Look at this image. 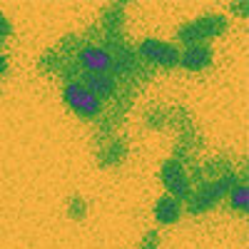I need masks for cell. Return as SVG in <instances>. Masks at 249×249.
<instances>
[{
  "label": "cell",
  "mask_w": 249,
  "mask_h": 249,
  "mask_svg": "<svg viewBox=\"0 0 249 249\" xmlns=\"http://www.w3.org/2000/svg\"><path fill=\"white\" fill-rule=\"evenodd\" d=\"M82 88H88L100 102L110 100L115 92H117V80L110 75V72H85L82 75Z\"/></svg>",
  "instance_id": "8"
},
{
  "label": "cell",
  "mask_w": 249,
  "mask_h": 249,
  "mask_svg": "<svg viewBox=\"0 0 249 249\" xmlns=\"http://www.w3.org/2000/svg\"><path fill=\"white\" fill-rule=\"evenodd\" d=\"M8 72V57L3 55V53H0V77H3Z\"/></svg>",
  "instance_id": "15"
},
{
  "label": "cell",
  "mask_w": 249,
  "mask_h": 249,
  "mask_svg": "<svg viewBox=\"0 0 249 249\" xmlns=\"http://www.w3.org/2000/svg\"><path fill=\"white\" fill-rule=\"evenodd\" d=\"M122 155H124V144L120 142V144H117V150H115V142H112V144H110V150H107V155L102 157V160H105V164H112V162H120Z\"/></svg>",
  "instance_id": "11"
},
{
  "label": "cell",
  "mask_w": 249,
  "mask_h": 249,
  "mask_svg": "<svg viewBox=\"0 0 249 249\" xmlns=\"http://www.w3.org/2000/svg\"><path fill=\"white\" fill-rule=\"evenodd\" d=\"M70 217H75V219L85 217V204H82L80 197H72V199H70Z\"/></svg>",
  "instance_id": "12"
},
{
  "label": "cell",
  "mask_w": 249,
  "mask_h": 249,
  "mask_svg": "<svg viewBox=\"0 0 249 249\" xmlns=\"http://www.w3.org/2000/svg\"><path fill=\"white\" fill-rule=\"evenodd\" d=\"M137 55L155 68H177L179 65V48L157 37H144L137 45Z\"/></svg>",
  "instance_id": "4"
},
{
  "label": "cell",
  "mask_w": 249,
  "mask_h": 249,
  "mask_svg": "<svg viewBox=\"0 0 249 249\" xmlns=\"http://www.w3.org/2000/svg\"><path fill=\"white\" fill-rule=\"evenodd\" d=\"M237 172L234 170H227L224 175H217L212 179H202V184L195 190V195H190V199H187V210H190L192 214H202L207 210H212V207L230 195V190L237 182Z\"/></svg>",
  "instance_id": "1"
},
{
  "label": "cell",
  "mask_w": 249,
  "mask_h": 249,
  "mask_svg": "<svg viewBox=\"0 0 249 249\" xmlns=\"http://www.w3.org/2000/svg\"><path fill=\"white\" fill-rule=\"evenodd\" d=\"M10 30H13L10 20H8L5 15H0V37H8V35H10Z\"/></svg>",
  "instance_id": "14"
},
{
  "label": "cell",
  "mask_w": 249,
  "mask_h": 249,
  "mask_svg": "<svg viewBox=\"0 0 249 249\" xmlns=\"http://www.w3.org/2000/svg\"><path fill=\"white\" fill-rule=\"evenodd\" d=\"M80 65L85 68V72H110L115 65V57L110 50H105L102 45H85L77 55Z\"/></svg>",
  "instance_id": "6"
},
{
  "label": "cell",
  "mask_w": 249,
  "mask_h": 249,
  "mask_svg": "<svg viewBox=\"0 0 249 249\" xmlns=\"http://www.w3.org/2000/svg\"><path fill=\"white\" fill-rule=\"evenodd\" d=\"M62 102H65V105H68L77 117H82V120H95V117H100L102 105H105V102H100L88 88H82L77 80H75V82H68V85L62 88Z\"/></svg>",
  "instance_id": "2"
},
{
  "label": "cell",
  "mask_w": 249,
  "mask_h": 249,
  "mask_svg": "<svg viewBox=\"0 0 249 249\" xmlns=\"http://www.w3.org/2000/svg\"><path fill=\"white\" fill-rule=\"evenodd\" d=\"M152 214H155L157 224H175L182 217V202H177L170 195H162L155 202V207H152Z\"/></svg>",
  "instance_id": "9"
},
{
  "label": "cell",
  "mask_w": 249,
  "mask_h": 249,
  "mask_svg": "<svg viewBox=\"0 0 249 249\" xmlns=\"http://www.w3.org/2000/svg\"><path fill=\"white\" fill-rule=\"evenodd\" d=\"M157 244H160L157 232H147V234H144V239H142V247L140 249H157Z\"/></svg>",
  "instance_id": "13"
},
{
  "label": "cell",
  "mask_w": 249,
  "mask_h": 249,
  "mask_svg": "<svg viewBox=\"0 0 249 249\" xmlns=\"http://www.w3.org/2000/svg\"><path fill=\"white\" fill-rule=\"evenodd\" d=\"M232 10H237V13H247V3H244V5H232Z\"/></svg>",
  "instance_id": "16"
},
{
  "label": "cell",
  "mask_w": 249,
  "mask_h": 249,
  "mask_svg": "<svg viewBox=\"0 0 249 249\" xmlns=\"http://www.w3.org/2000/svg\"><path fill=\"white\" fill-rule=\"evenodd\" d=\"M227 199H230V210L232 212H247V207H249V190H247V184L239 182L234 184L230 195H227Z\"/></svg>",
  "instance_id": "10"
},
{
  "label": "cell",
  "mask_w": 249,
  "mask_h": 249,
  "mask_svg": "<svg viewBox=\"0 0 249 249\" xmlns=\"http://www.w3.org/2000/svg\"><path fill=\"white\" fill-rule=\"evenodd\" d=\"M227 30V20L222 15H202L197 20H190V23H184L179 30H177V37L179 43L184 45H197L207 37H217Z\"/></svg>",
  "instance_id": "3"
},
{
  "label": "cell",
  "mask_w": 249,
  "mask_h": 249,
  "mask_svg": "<svg viewBox=\"0 0 249 249\" xmlns=\"http://www.w3.org/2000/svg\"><path fill=\"white\" fill-rule=\"evenodd\" d=\"M160 177H162V184H164V190H167L170 197H175L177 202H187V199H190V195H192V179H190L184 164L177 157L164 160Z\"/></svg>",
  "instance_id": "5"
},
{
  "label": "cell",
  "mask_w": 249,
  "mask_h": 249,
  "mask_svg": "<svg viewBox=\"0 0 249 249\" xmlns=\"http://www.w3.org/2000/svg\"><path fill=\"white\" fill-rule=\"evenodd\" d=\"M212 48L207 43H197V45H187L184 50H179V68L190 70V72H199L212 65Z\"/></svg>",
  "instance_id": "7"
}]
</instances>
